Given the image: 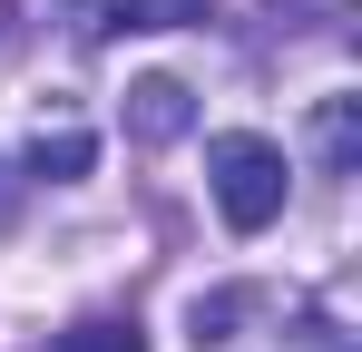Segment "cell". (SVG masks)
<instances>
[{"mask_svg":"<svg viewBox=\"0 0 362 352\" xmlns=\"http://www.w3.org/2000/svg\"><path fill=\"white\" fill-rule=\"evenodd\" d=\"M49 352H147V343H137V323H69Z\"/></svg>","mask_w":362,"mask_h":352,"instance_id":"5","label":"cell"},{"mask_svg":"<svg viewBox=\"0 0 362 352\" xmlns=\"http://www.w3.org/2000/svg\"><path fill=\"white\" fill-rule=\"evenodd\" d=\"M88 157H98V137H88V127H59V137H40V147H30V176L69 186V176H88Z\"/></svg>","mask_w":362,"mask_h":352,"instance_id":"4","label":"cell"},{"mask_svg":"<svg viewBox=\"0 0 362 352\" xmlns=\"http://www.w3.org/2000/svg\"><path fill=\"white\" fill-rule=\"evenodd\" d=\"M206 186H216V216H226L235 235H264L274 216H284V186H294V167H284V147H274V137L226 127V137L206 147Z\"/></svg>","mask_w":362,"mask_h":352,"instance_id":"1","label":"cell"},{"mask_svg":"<svg viewBox=\"0 0 362 352\" xmlns=\"http://www.w3.org/2000/svg\"><path fill=\"white\" fill-rule=\"evenodd\" d=\"M20 216V176H10V157H0V225Z\"/></svg>","mask_w":362,"mask_h":352,"instance_id":"6","label":"cell"},{"mask_svg":"<svg viewBox=\"0 0 362 352\" xmlns=\"http://www.w3.org/2000/svg\"><path fill=\"white\" fill-rule=\"evenodd\" d=\"M186 127H196L186 78H137V88H127V137H137V147H167V137H186Z\"/></svg>","mask_w":362,"mask_h":352,"instance_id":"2","label":"cell"},{"mask_svg":"<svg viewBox=\"0 0 362 352\" xmlns=\"http://www.w3.org/2000/svg\"><path fill=\"white\" fill-rule=\"evenodd\" d=\"M88 20L98 30H186V20H206L196 0H88Z\"/></svg>","mask_w":362,"mask_h":352,"instance_id":"3","label":"cell"}]
</instances>
